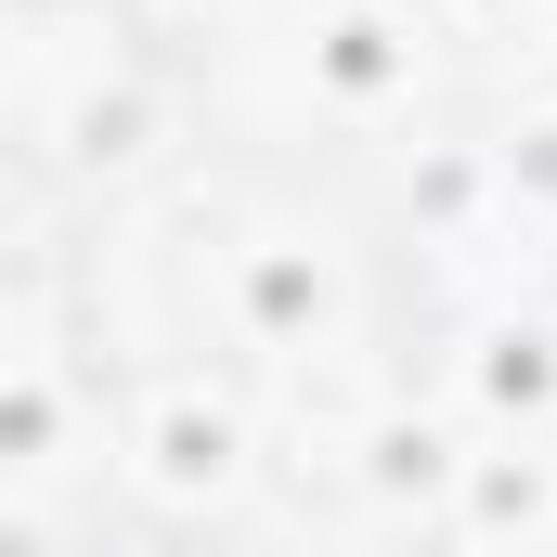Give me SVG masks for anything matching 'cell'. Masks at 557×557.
<instances>
[{"label": "cell", "mask_w": 557, "mask_h": 557, "mask_svg": "<svg viewBox=\"0 0 557 557\" xmlns=\"http://www.w3.org/2000/svg\"><path fill=\"white\" fill-rule=\"evenodd\" d=\"M26 557H234V545H208L195 519H143V506H91L78 532H26Z\"/></svg>", "instance_id": "7a4b0ae2"}, {"label": "cell", "mask_w": 557, "mask_h": 557, "mask_svg": "<svg viewBox=\"0 0 557 557\" xmlns=\"http://www.w3.org/2000/svg\"><path fill=\"white\" fill-rule=\"evenodd\" d=\"M156 117V39L131 0H13V131L26 169H104Z\"/></svg>", "instance_id": "6da1fadb"}]
</instances>
